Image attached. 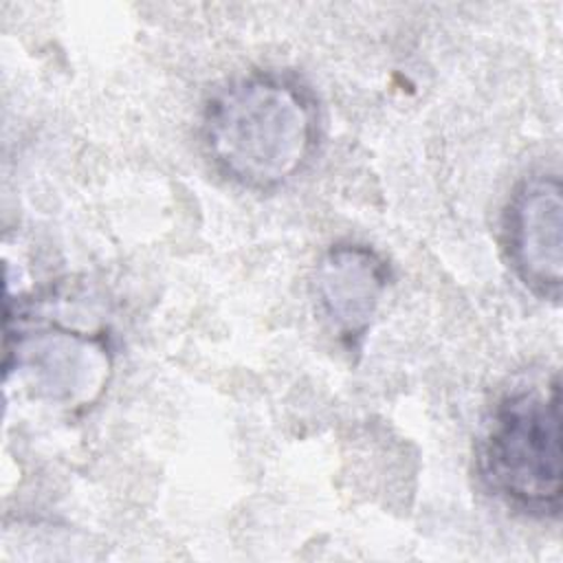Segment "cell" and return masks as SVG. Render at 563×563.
Instances as JSON below:
<instances>
[{"mask_svg":"<svg viewBox=\"0 0 563 563\" xmlns=\"http://www.w3.org/2000/svg\"><path fill=\"white\" fill-rule=\"evenodd\" d=\"M200 136L218 174L242 189L268 194L310 165L321 139L319 101L295 75H240L207 99Z\"/></svg>","mask_w":563,"mask_h":563,"instance_id":"cell-1","label":"cell"},{"mask_svg":"<svg viewBox=\"0 0 563 563\" xmlns=\"http://www.w3.org/2000/svg\"><path fill=\"white\" fill-rule=\"evenodd\" d=\"M387 284L389 266L367 244L339 242L319 260L312 279L317 308L347 350H361Z\"/></svg>","mask_w":563,"mask_h":563,"instance_id":"cell-5","label":"cell"},{"mask_svg":"<svg viewBox=\"0 0 563 563\" xmlns=\"http://www.w3.org/2000/svg\"><path fill=\"white\" fill-rule=\"evenodd\" d=\"M501 242L515 277L534 297L556 303L563 284V189L556 172H534L512 189Z\"/></svg>","mask_w":563,"mask_h":563,"instance_id":"cell-4","label":"cell"},{"mask_svg":"<svg viewBox=\"0 0 563 563\" xmlns=\"http://www.w3.org/2000/svg\"><path fill=\"white\" fill-rule=\"evenodd\" d=\"M73 295L53 292L7 317L4 369L24 391L62 413L92 409L114 374L110 325L92 308L73 303Z\"/></svg>","mask_w":563,"mask_h":563,"instance_id":"cell-2","label":"cell"},{"mask_svg":"<svg viewBox=\"0 0 563 563\" xmlns=\"http://www.w3.org/2000/svg\"><path fill=\"white\" fill-rule=\"evenodd\" d=\"M486 486L515 510L539 519L561 512V387H521L493 409L479 449Z\"/></svg>","mask_w":563,"mask_h":563,"instance_id":"cell-3","label":"cell"}]
</instances>
